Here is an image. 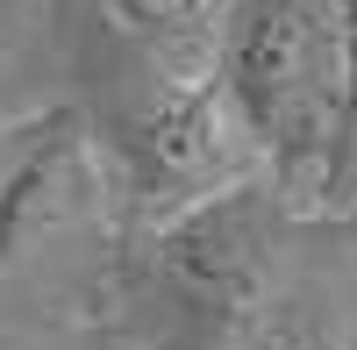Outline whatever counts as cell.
Wrapping results in <instances>:
<instances>
[{
	"label": "cell",
	"instance_id": "3",
	"mask_svg": "<svg viewBox=\"0 0 357 350\" xmlns=\"http://www.w3.org/2000/svg\"><path fill=\"white\" fill-rule=\"evenodd\" d=\"M93 200V136L79 107L43 114L0 165V279Z\"/></svg>",
	"mask_w": 357,
	"mask_h": 350
},
{
	"label": "cell",
	"instance_id": "5",
	"mask_svg": "<svg viewBox=\"0 0 357 350\" xmlns=\"http://www.w3.org/2000/svg\"><path fill=\"white\" fill-rule=\"evenodd\" d=\"M136 36H151L165 50H186V43H207V29L229 15V0H107Z\"/></svg>",
	"mask_w": 357,
	"mask_h": 350
},
{
	"label": "cell",
	"instance_id": "1",
	"mask_svg": "<svg viewBox=\"0 0 357 350\" xmlns=\"http://www.w3.org/2000/svg\"><path fill=\"white\" fill-rule=\"evenodd\" d=\"M222 100L286 179L343 172V50L329 0H236L222 36Z\"/></svg>",
	"mask_w": 357,
	"mask_h": 350
},
{
	"label": "cell",
	"instance_id": "4",
	"mask_svg": "<svg viewBox=\"0 0 357 350\" xmlns=\"http://www.w3.org/2000/svg\"><path fill=\"white\" fill-rule=\"evenodd\" d=\"M243 193L250 186H222L215 200L186 208V222H178L172 243H165V265H172V279L186 286L193 300H229V294H243L250 272H257V208Z\"/></svg>",
	"mask_w": 357,
	"mask_h": 350
},
{
	"label": "cell",
	"instance_id": "6",
	"mask_svg": "<svg viewBox=\"0 0 357 350\" xmlns=\"http://www.w3.org/2000/svg\"><path fill=\"white\" fill-rule=\"evenodd\" d=\"M336 8V50H343V151L357 143V0H329Z\"/></svg>",
	"mask_w": 357,
	"mask_h": 350
},
{
	"label": "cell",
	"instance_id": "2",
	"mask_svg": "<svg viewBox=\"0 0 357 350\" xmlns=\"http://www.w3.org/2000/svg\"><path fill=\"white\" fill-rule=\"evenodd\" d=\"M122 151H129L136 193L165 200V208H200L236 179L243 129H236V114L222 100V79H178L151 107L129 114Z\"/></svg>",
	"mask_w": 357,
	"mask_h": 350
}]
</instances>
